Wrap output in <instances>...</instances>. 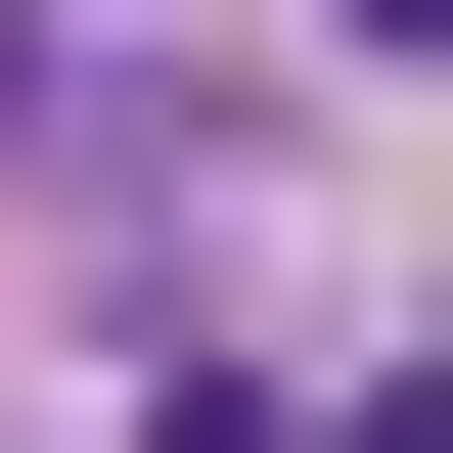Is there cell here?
Masks as SVG:
<instances>
[{"instance_id":"obj_1","label":"cell","mask_w":453,"mask_h":453,"mask_svg":"<svg viewBox=\"0 0 453 453\" xmlns=\"http://www.w3.org/2000/svg\"><path fill=\"white\" fill-rule=\"evenodd\" d=\"M318 453H453V408H408V363H363V408H318Z\"/></svg>"},{"instance_id":"obj_2","label":"cell","mask_w":453,"mask_h":453,"mask_svg":"<svg viewBox=\"0 0 453 453\" xmlns=\"http://www.w3.org/2000/svg\"><path fill=\"white\" fill-rule=\"evenodd\" d=\"M363 46H453V0H363Z\"/></svg>"}]
</instances>
